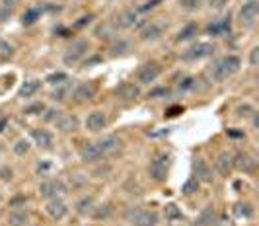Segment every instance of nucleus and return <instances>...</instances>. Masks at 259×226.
Listing matches in <instances>:
<instances>
[{
    "mask_svg": "<svg viewBox=\"0 0 259 226\" xmlns=\"http://www.w3.org/2000/svg\"><path fill=\"white\" fill-rule=\"evenodd\" d=\"M183 111V107L182 106H174V107H169L168 111H166V117H176V115H180Z\"/></svg>",
    "mask_w": 259,
    "mask_h": 226,
    "instance_id": "49",
    "label": "nucleus"
},
{
    "mask_svg": "<svg viewBox=\"0 0 259 226\" xmlns=\"http://www.w3.org/2000/svg\"><path fill=\"white\" fill-rule=\"evenodd\" d=\"M203 4H205V0H180V6L185 12H197Z\"/></svg>",
    "mask_w": 259,
    "mask_h": 226,
    "instance_id": "35",
    "label": "nucleus"
},
{
    "mask_svg": "<svg viewBox=\"0 0 259 226\" xmlns=\"http://www.w3.org/2000/svg\"><path fill=\"white\" fill-rule=\"evenodd\" d=\"M164 216H166V220H168V222H178V220H183L182 209H180L176 203H168V205L164 207Z\"/></svg>",
    "mask_w": 259,
    "mask_h": 226,
    "instance_id": "27",
    "label": "nucleus"
},
{
    "mask_svg": "<svg viewBox=\"0 0 259 226\" xmlns=\"http://www.w3.org/2000/svg\"><path fill=\"white\" fill-rule=\"evenodd\" d=\"M125 220L133 226H156L160 222V214L154 209L144 207H129L125 211Z\"/></svg>",
    "mask_w": 259,
    "mask_h": 226,
    "instance_id": "2",
    "label": "nucleus"
},
{
    "mask_svg": "<svg viewBox=\"0 0 259 226\" xmlns=\"http://www.w3.org/2000/svg\"><path fill=\"white\" fill-rule=\"evenodd\" d=\"M137 20H139V12L135 10V8H131V10H125V12H121L117 16V26L123 27V29H127V27H133L137 24Z\"/></svg>",
    "mask_w": 259,
    "mask_h": 226,
    "instance_id": "23",
    "label": "nucleus"
},
{
    "mask_svg": "<svg viewBox=\"0 0 259 226\" xmlns=\"http://www.w3.org/2000/svg\"><path fill=\"white\" fill-rule=\"evenodd\" d=\"M61 115H63V111H59L57 107H51V109H45L43 111V121L45 123H55Z\"/></svg>",
    "mask_w": 259,
    "mask_h": 226,
    "instance_id": "40",
    "label": "nucleus"
},
{
    "mask_svg": "<svg viewBox=\"0 0 259 226\" xmlns=\"http://www.w3.org/2000/svg\"><path fill=\"white\" fill-rule=\"evenodd\" d=\"M45 109H47V107H45V104L37 102V104H31V106H27L26 109H24V113H26V115H41Z\"/></svg>",
    "mask_w": 259,
    "mask_h": 226,
    "instance_id": "41",
    "label": "nucleus"
},
{
    "mask_svg": "<svg viewBox=\"0 0 259 226\" xmlns=\"http://www.w3.org/2000/svg\"><path fill=\"white\" fill-rule=\"evenodd\" d=\"M12 175H14L12 168H8V166H2V168H0V179H2V182H10Z\"/></svg>",
    "mask_w": 259,
    "mask_h": 226,
    "instance_id": "46",
    "label": "nucleus"
},
{
    "mask_svg": "<svg viewBox=\"0 0 259 226\" xmlns=\"http://www.w3.org/2000/svg\"><path fill=\"white\" fill-rule=\"evenodd\" d=\"M226 2H228V0H207V4L210 8H214V10H221Z\"/></svg>",
    "mask_w": 259,
    "mask_h": 226,
    "instance_id": "50",
    "label": "nucleus"
},
{
    "mask_svg": "<svg viewBox=\"0 0 259 226\" xmlns=\"http://www.w3.org/2000/svg\"><path fill=\"white\" fill-rule=\"evenodd\" d=\"M66 193V186L61 179H47L39 186V195L45 197V199H55V197H61Z\"/></svg>",
    "mask_w": 259,
    "mask_h": 226,
    "instance_id": "7",
    "label": "nucleus"
},
{
    "mask_svg": "<svg viewBox=\"0 0 259 226\" xmlns=\"http://www.w3.org/2000/svg\"><path fill=\"white\" fill-rule=\"evenodd\" d=\"M111 213H113V207L111 205H98V207H94L92 216L98 218V220H102V218H109Z\"/></svg>",
    "mask_w": 259,
    "mask_h": 226,
    "instance_id": "32",
    "label": "nucleus"
},
{
    "mask_svg": "<svg viewBox=\"0 0 259 226\" xmlns=\"http://www.w3.org/2000/svg\"><path fill=\"white\" fill-rule=\"evenodd\" d=\"M98 92V86L94 82H80L76 88L72 90V100L76 104H84V102H90L92 98Z\"/></svg>",
    "mask_w": 259,
    "mask_h": 226,
    "instance_id": "11",
    "label": "nucleus"
},
{
    "mask_svg": "<svg viewBox=\"0 0 259 226\" xmlns=\"http://www.w3.org/2000/svg\"><path fill=\"white\" fill-rule=\"evenodd\" d=\"M160 2H164V0H148V2H144L143 6H139V8H137V12L144 14V12H148V10H154Z\"/></svg>",
    "mask_w": 259,
    "mask_h": 226,
    "instance_id": "43",
    "label": "nucleus"
},
{
    "mask_svg": "<svg viewBox=\"0 0 259 226\" xmlns=\"http://www.w3.org/2000/svg\"><path fill=\"white\" fill-rule=\"evenodd\" d=\"M259 18V2L257 0H247L246 4L240 8L238 12V24L246 29H251V27L257 24Z\"/></svg>",
    "mask_w": 259,
    "mask_h": 226,
    "instance_id": "4",
    "label": "nucleus"
},
{
    "mask_svg": "<svg viewBox=\"0 0 259 226\" xmlns=\"http://www.w3.org/2000/svg\"><path fill=\"white\" fill-rule=\"evenodd\" d=\"M197 191H199V182H197L195 177H189L182 187L183 195H193V193H197Z\"/></svg>",
    "mask_w": 259,
    "mask_h": 226,
    "instance_id": "38",
    "label": "nucleus"
},
{
    "mask_svg": "<svg viewBox=\"0 0 259 226\" xmlns=\"http://www.w3.org/2000/svg\"><path fill=\"white\" fill-rule=\"evenodd\" d=\"M228 137H230V139H244V131H236V129H228Z\"/></svg>",
    "mask_w": 259,
    "mask_h": 226,
    "instance_id": "53",
    "label": "nucleus"
},
{
    "mask_svg": "<svg viewBox=\"0 0 259 226\" xmlns=\"http://www.w3.org/2000/svg\"><path fill=\"white\" fill-rule=\"evenodd\" d=\"M18 2H20V0H0V4L6 6V8H10V10H14V8L18 6Z\"/></svg>",
    "mask_w": 259,
    "mask_h": 226,
    "instance_id": "52",
    "label": "nucleus"
},
{
    "mask_svg": "<svg viewBox=\"0 0 259 226\" xmlns=\"http://www.w3.org/2000/svg\"><path fill=\"white\" fill-rule=\"evenodd\" d=\"M96 143H98V147L102 150V156H109V154H113L121 147V141H119V137H115V134H105L104 139H100Z\"/></svg>",
    "mask_w": 259,
    "mask_h": 226,
    "instance_id": "18",
    "label": "nucleus"
},
{
    "mask_svg": "<svg viewBox=\"0 0 259 226\" xmlns=\"http://www.w3.org/2000/svg\"><path fill=\"white\" fill-rule=\"evenodd\" d=\"M0 43H2V41H0Z\"/></svg>",
    "mask_w": 259,
    "mask_h": 226,
    "instance_id": "60",
    "label": "nucleus"
},
{
    "mask_svg": "<svg viewBox=\"0 0 259 226\" xmlns=\"http://www.w3.org/2000/svg\"><path fill=\"white\" fill-rule=\"evenodd\" d=\"M65 80H68V76H66L65 72H53V74H49V76L45 78V82L51 84V86H57V84H61V82H65Z\"/></svg>",
    "mask_w": 259,
    "mask_h": 226,
    "instance_id": "42",
    "label": "nucleus"
},
{
    "mask_svg": "<svg viewBox=\"0 0 259 226\" xmlns=\"http://www.w3.org/2000/svg\"><path fill=\"white\" fill-rule=\"evenodd\" d=\"M72 90H74V84L70 80H65V82L55 86V90L51 92V98L55 102H65V100H68L72 96Z\"/></svg>",
    "mask_w": 259,
    "mask_h": 226,
    "instance_id": "19",
    "label": "nucleus"
},
{
    "mask_svg": "<svg viewBox=\"0 0 259 226\" xmlns=\"http://www.w3.org/2000/svg\"><path fill=\"white\" fill-rule=\"evenodd\" d=\"M214 209H212V205H208L205 207L201 214H199V218L193 222V226H214Z\"/></svg>",
    "mask_w": 259,
    "mask_h": 226,
    "instance_id": "26",
    "label": "nucleus"
},
{
    "mask_svg": "<svg viewBox=\"0 0 259 226\" xmlns=\"http://www.w3.org/2000/svg\"><path fill=\"white\" fill-rule=\"evenodd\" d=\"M2 152H4V147H2V143H0V156H2Z\"/></svg>",
    "mask_w": 259,
    "mask_h": 226,
    "instance_id": "58",
    "label": "nucleus"
},
{
    "mask_svg": "<svg viewBox=\"0 0 259 226\" xmlns=\"http://www.w3.org/2000/svg\"><path fill=\"white\" fill-rule=\"evenodd\" d=\"M166 96H169V90L168 88H156V90H152V92L148 94V98H152V100H158V98H166Z\"/></svg>",
    "mask_w": 259,
    "mask_h": 226,
    "instance_id": "45",
    "label": "nucleus"
},
{
    "mask_svg": "<svg viewBox=\"0 0 259 226\" xmlns=\"http://www.w3.org/2000/svg\"><path fill=\"white\" fill-rule=\"evenodd\" d=\"M249 65L253 68L259 65V47H253V49L249 51Z\"/></svg>",
    "mask_w": 259,
    "mask_h": 226,
    "instance_id": "47",
    "label": "nucleus"
},
{
    "mask_svg": "<svg viewBox=\"0 0 259 226\" xmlns=\"http://www.w3.org/2000/svg\"><path fill=\"white\" fill-rule=\"evenodd\" d=\"M45 213L51 216L53 220H63L66 214H68V205L61 197H55L49 199L45 205Z\"/></svg>",
    "mask_w": 259,
    "mask_h": 226,
    "instance_id": "12",
    "label": "nucleus"
},
{
    "mask_svg": "<svg viewBox=\"0 0 259 226\" xmlns=\"http://www.w3.org/2000/svg\"><path fill=\"white\" fill-rule=\"evenodd\" d=\"M214 226H234V220L228 216H222L219 222H214Z\"/></svg>",
    "mask_w": 259,
    "mask_h": 226,
    "instance_id": "51",
    "label": "nucleus"
},
{
    "mask_svg": "<svg viewBox=\"0 0 259 226\" xmlns=\"http://www.w3.org/2000/svg\"><path fill=\"white\" fill-rule=\"evenodd\" d=\"M88 49H90V45H88V41L86 39H78L74 41L68 49H66L65 57H63V61H65L66 67H74V65H78L84 57H86V53H88Z\"/></svg>",
    "mask_w": 259,
    "mask_h": 226,
    "instance_id": "5",
    "label": "nucleus"
},
{
    "mask_svg": "<svg viewBox=\"0 0 259 226\" xmlns=\"http://www.w3.org/2000/svg\"><path fill=\"white\" fill-rule=\"evenodd\" d=\"M240 67H242V59L240 57L226 55V57H222V59L212 63V67L208 68V74H210V78L214 80V82H224L230 76H234L240 70Z\"/></svg>",
    "mask_w": 259,
    "mask_h": 226,
    "instance_id": "1",
    "label": "nucleus"
},
{
    "mask_svg": "<svg viewBox=\"0 0 259 226\" xmlns=\"http://www.w3.org/2000/svg\"><path fill=\"white\" fill-rule=\"evenodd\" d=\"M230 33V16H224L221 20H214L207 26V35H212V37H222Z\"/></svg>",
    "mask_w": 259,
    "mask_h": 226,
    "instance_id": "15",
    "label": "nucleus"
},
{
    "mask_svg": "<svg viewBox=\"0 0 259 226\" xmlns=\"http://www.w3.org/2000/svg\"><path fill=\"white\" fill-rule=\"evenodd\" d=\"M232 168H236L242 173H253L257 168V160L253 158L249 152H238L232 158Z\"/></svg>",
    "mask_w": 259,
    "mask_h": 226,
    "instance_id": "8",
    "label": "nucleus"
},
{
    "mask_svg": "<svg viewBox=\"0 0 259 226\" xmlns=\"http://www.w3.org/2000/svg\"><path fill=\"white\" fill-rule=\"evenodd\" d=\"M164 31H166V26H164V24H160V22H150V24H146V26L141 29V39L156 41L164 35Z\"/></svg>",
    "mask_w": 259,
    "mask_h": 226,
    "instance_id": "14",
    "label": "nucleus"
},
{
    "mask_svg": "<svg viewBox=\"0 0 259 226\" xmlns=\"http://www.w3.org/2000/svg\"><path fill=\"white\" fill-rule=\"evenodd\" d=\"M6 125H8V119H6L4 115H2V117H0V133H4V129H6Z\"/></svg>",
    "mask_w": 259,
    "mask_h": 226,
    "instance_id": "55",
    "label": "nucleus"
},
{
    "mask_svg": "<svg viewBox=\"0 0 259 226\" xmlns=\"http://www.w3.org/2000/svg\"><path fill=\"white\" fill-rule=\"evenodd\" d=\"M217 170L221 175H230V172H232V154L221 152L217 156Z\"/></svg>",
    "mask_w": 259,
    "mask_h": 226,
    "instance_id": "25",
    "label": "nucleus"
},
{
    "mask_svg": "<svg viewBox=\"0 0 259 226\" xmlns=\"http://www.w3.org/2000/svg\"><path fill=\"white\" fill-rule=\"evenodd\" d=\"M193 177L201 184H212V168L207 164V160L201 158V156H197L193 158Z\"/></svg>",
    "mask_w": 259,
    "mask_h": 226,
    "instance_id": "9",
    "label": "nucleus"
},
{
    "mask_svg": "<svg viewBox=\"0 0 259 226\" xmlns=\"http://www.w3.org/2000/svg\"><path fill=\"white\" fill-rule=\"evenodd\" d=\"M253 113H255V109L249 106V104H240V106L236 107V115H238V117L247 119V117H251Z\"/></svg>",
    "mask_w": 259,
    "mask_h": 226,
    "instance_id": "39",
    "label": "nucleus"
},
{
    "mask_svg": "<svg viewBox=\"0 0 259 226\" xmlns=\"http://www.w3.org/2000/svg\"><path fill=\"white\" fill-rule=\"evenodd\" d=\"M100 39H111V35H113V27L109 26V24H100V26L96 27V31H94Z\"/></svg>",
    "mask_w": 259,
    "mask_h": 226,
    "instance_id": "36",
    "label": "nucleus"
},
{
    "mask_svg": "<svg viewBox=\"0 0 259 226\" xmlns=\"http://www.w3.org/2000/svg\"><path fill=\"white\" fill-rule=\"evenodd\" d=\"M12 12H14V10H10V8H6V6H2V4H0V22H6V20H10Z\"/></svg>",
    "mask_w": 259,
    "mask_h": 226,
    "instance_id": "48",
    "label": "nucleus"
},
{
    "mask_svg": "<svg viewBox=\"0 0 259 226\" xmlns=\"http://www.w3.org/2000/svg\"><path fill=\"white\" fill-rule=\"evenodd\" d=\"M12 55H14L12 45H8V43H0V59H10Z\"/></svg>",
    "mask_w": 259,
    "mask_h": 226,
    "instance_id": "44",
    "label": "nucleus"
},
{
    "mask_svg": "<svg viewBox=\"0 0 259 226\" xmlns=\"http://www.w3.org/2000/svg\"><path fill=\"white\" fill-rule=\"evenodd\" d=\"M80 158L84 164H94V162H98V160H102V150L98 147V143H86L84 148L80 150Z\"/></svg>",
    "mask_w": 259,
    "mask_h": 226,
    "instance_id": "17",
    "label": "nucleus"
},
{
    "mask_svg": "<svg viewBox=\"0 0 259 226\" xmlns=\"http://www.w3.org/2000/svg\"><path fill=\"white\" fill-rule=\"evenodd\" d=\"M234 214H236L238 218L249 220V218L253 216V207H251L249 203H236V205H234Z\"/></svg>",
    "mask_w": 259,
    "mask_h": 226,
    "instance_id": "30",
    "label": "nucleus"
},
{
    "mask_svg": "<svg viewBox=\"0 0 259 226\" xmlns=\"http://www.w3.org/2000/svg\"><path fill=\"white\" fill-rule=\"evenodd\" d=\"M94 207H96L94 199H92V197H84V199H80L76 203V213L80 214V216H88V214H92Z\"/></svg>",
    "mask_w": 259,
    "mask_h": 226,
    "instance_id": "31",
    "label": "nucleus"
},
{
    "mask_svg": "<svg viewBox=\"0 0 259 226\" xmlns=\"http://www.w3.org/2000/svg\"><path fill=\"white\" fill-rule=\"evenodd\" d=\"M169 166H171V156H169L168 152H158V154H154V158L150 160V164H148V175H150V179H154V182H166Z\"/></svg>",
    "mask_w": 259,
    "mask_h": 226,
    "instance_id": "3",
    "label": "nucleus"
},
{
    "mask_svg": "<svg viewBox=\"0 0 259 226\" xmlns=\"http://www.w3.org/2000/svg\"><path fill=\"white\" fill-rule=\"evenodd\" d=\"M178 88H180V92H191L197 88V78L195 76H185V78L178 84Z\"/></svg>",
    "mask_w": 259,
    "mask_h": 226,
    "instance_id": "37",
    "label": "nucleus"
},
{
    "mask_svg": "<svg viewBox=\"0 0 259 226\" xmlns=\"http://www.w3.org/2000/svg\"><path fill=\"white\" fill-rule=\"evenodd\" d=\"M31 139H33V143H35L39 148H43V150L53 148V134L49 133L47 129H33V131H31Z\"/></svg>",
    "mask_w": 259,
    "mask_h": 226,
    "instance_id": "20",
    "label": "nucleus"
},
{
    "mask_svg": "<svg viewBox=\"0 0 259 226\" xmlns=\"http://www.w3.org/2000/svg\"><path fill=\"white\" fill-rule=\"evenodd\" d=\"M197 33H199V26H197V24H187V26L182 27V29L178 31L176 41H178V43H182V41H189V39H193Z\"/></svg>",
    "mask_w": 259,
    "mask_h": 226,
    "instance_id": "28",
    "label": "nucleus"
},
{
    "mask_svg": "<svg viewBox=\"0 0 259 226\" xmlns=\"http://www.w3.org/2000/svg\"><path fill=\"white\" fill-rule=\"evenodd\" d=\"M0 117H2V113H0Z\"/></svg>",
    "mask_w": 259,
    "mask_h": 226,
    "instance_id": "59",
    "label": "nucleus"
},
{
    "mask_svg": "<svg viewBox=\"0 0 259 226\" xmlns=\"http://www.w3.org/2000/svg\"><path fill=\"white\" fill-rule=\"evenodd\" d=\"M92 18H94V16H84V18H80V22H76L74 26H76V27L86 26V24H90V22H92Z\"/></svg>",
    "mask_w": 259,
    "mask_h": 226,
    "instance_id": "54",
    "label": "nucleus"
},
{
    "mask_svg": "<svg viewBox=\"0 0 259 226\" xmlns=\"http://www.w3.org/2000/svg\"><path fill=\"white\" fill-rule=\"evenodd\" d=\"M105 125H107V115L104 111H92L86 119V129L92 133H100L102 129H105Z\"/></svg>",
    "mask_w": 259,
    "mask_h": 226,
    "instance_id": "16",
    "label": "nucleus"
},
{
    "mask_svg": "<svg viewBox=\"0 0 259 226\" xmlns=\"http://www.w3.org/2000/svg\"><path fill=\"white\" fill-rule=\"evenodd\" d=\"M29 148H31V143L27 141V139H20V141H16V145L12 147L14 154H18V156H26L27 152H29Z\"/></svg>",
    "mask_w": 259,
    "mask_h": 226,
    "instance_id": "34",
    "label": "nucleus"
},
{
    "mask_svg": "<svg viewBox=\"0 0 259 226\" xmlns=\"http://www.w3.org/2000/svg\"><path fill=\"white\" fill-rule=\"evenodd\" d=\"M39 86H41V80H37V78L26 80V82L22 84V88L18 90V98H22V100H26V98H31V96H33V94L39 90Z\"/></svg>",
    "mask_w": 259,
    "mask_h": 226,
    "instance_id": "24",
    "label": "nucleus"
},
{
    "mask_svg": "<svg viewBox=\"0 0 259 226\" xmlns=\"http://www.w3.org/2000/svg\"><path fill=\"white\" fill-rule=\"evenodd\" d=\"M214 51H217V47H214L212 43H205V41H203V43H195L193 47H189V49L183 53V59L195 63V61H201V59L212 57Z\"/></svg>",
    "mask_w": 259,
    "mask_h": 226,
    "instance_id": "6",
    "label": "nucleus"
},
{
    "mask_svg": "<svg viewBox=\"0 0 259 226\" xmlns=\"http://www.w3.org/2000/svg\"><path fill=\"white\" fill-rule=\"evenodd\" d=\"M55 125H57V129H59L61 133H74V131H78V119L74 115L63 113L59 119L55 121Z\"/></svg>",
    "mask_w": 259,
    "mask_h": 226,
    "instance_id": "22",
    "label": "nucleus"
},
{
    "mask_svg": "<svg viewBox=\"0 0 259 226\" xmlns=\"http://www.w3.org/2000/svg\"><path fill=\"white\" fill-rule=\"evenodd\" d=\"M2 207H4V203H2V197H0V216H2Z\"/></svg>",
    "mask_w": 259,
    "mask_h": 226,
    "instance_id": "57",
    "label": "nucleus"
},
{
    "mask_svg": "<svg viewBox=\"0 0 259 226\" xmlns=\"http://www.w3.org/2000/svg\"><path fill=\"white\" fill-rule=\"evenodd\" d=\"M109 51H111V55H113V57L127 53V51H129V41H127V39H115L113 43H111Z\"/></svg>",
    "mask_w": 259,
    "mask_h": 226,
    "instance_id": "33",
    "label": "nucleus"
},
{
    "mask_svg": "<svg viewBox=\"0 0 259 226\" xmlns=\"http://www.w3.org/2000/svg\"><path fill=\"white\" fill-rule=\"evenodd\" d=\"M8 224L10 226H27V214L22 209H12L8 213Z\"/></svg>",
    "mask_w": 259,
    "mask_h": 226,
    "instance_id": "29",
    "label": "nucleus"
},
{
    "mask_svg": "<svg viewBox=\"0 0 259 226\" xmlns=\"http://www.w3.org/2000/svg\"><path fill=\"white\" fill-rule=\"evenodd\" d=\"M45 10H53V8L51 6H47V4H39V6H33V8H27L26 12H24V16H22V24H24V26L35 24Z\"/></svg>",
    "mask_w": 259,
    "mask_h": 226,
    "instance_id": "21",
    "label": "nucleus"
},
{
    "mask_svg": "<svg viewBox=\"0 0 259 226\" xmlns=\"http://www.w3.org/2000/svg\"><path fill=\"white\" fill-rule=\"evenodd\" d=\"M115 94H117V98H121V100H125V102H133V100H137V98L141 96V88H139V84L123 82V84H119L115 88Z\"/></svg>",
    "mask_w": 259,
    "mask_h": 226,
    "instance_id": "13",
    "label": "nucleus"
},
{
    "mask_svg": "<svg viewBox=\"0 0 259 226\" xmlns=\"http://www.w3.org/2000/svg\"><path fill=\"white\" fill-rule=\"evenodd\" d=\"M160 74H162V67H160L158 63H154V61H150V63H144L143 67L139 68L137 80H139L141 84H150V82H154Z\"/></svg>",
    "mask_w": 259,
    "mask_h": 226,
    "instance_id": "10",
    "label": "nucleus"
},
{
    "mask_svg": "<svg viewBox=\"0 0 259 226\" xmlns=\"http://www.w3.org/2000/svg\"><path fill=\"white\" fill-rule=\"evenodd\" d=\"M47 168H51V164H47V162H43V164H39V170H47Z\"/></svg>",
    "mask_w": 259,
    "mask_h": 226,
    "instance_id": "56",
    "label": "nucleus"
}]
</instances>
